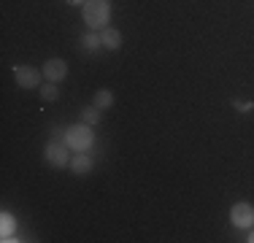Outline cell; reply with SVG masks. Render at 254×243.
I'll use <instances>...</instances> for the list:
<instances>
[{"mask_svg": "<svg viewBox=\"0 0 254 243\" xmlns=\"http://www.w3.org/2000/svg\"><path fill=\"white\" fill-rule=\"evenodd\" d=\"M108 19H111V3L108 0H87L84 3V24L89 30H100L108 27Z\"/></svg>", "mask_w": 254, "mask_h": 243, "instance_id": "cell-1", "label": "cell"}, {"mask_svg": "<svg viewBox=\"0 0 254 243\" xmlns=\"http://www.w3.org/2000/svg\"><path fill=\"white\" fill-rule=\"evenodd\" d=\"M65 143H68V149H73V151H89L92 149V143H95V132H92V127L89 124H73V127H68L65 130Z\"/></svg>", "mask_w": 254, "mask_h": 243, "instance_id": "cell-2", "label": "cell"}, {"mask_svg": "<svg viewBox=\"0 0 254 243\" xmlns=\"http://www.w3.org/2000/svg\"><path fill=\"white\" fill-rule=\"evenodd\" d=\"M230 222L241 230L254 227V205L252 203H235L233 208H230Z\"/></svg>", "mask_w": 254, "mask_h": 243, "instance_id": "cell-3", "label": "cell"}, {"mask_svg": "<svg viewBox=\"0 0 254 243\" xmlns=\"http://www.w3.org/2000/svg\"><path fill=\"white\" fill-rule=\"evenodd\" d=\"M65 149H68V143H65V141H57V138H52V141L49 143H46V151H44V154H46V162H49V165H54V168H65V165H68V151H65Z\"/></svg>", "mask_w": 254, "mask_h": 243, "instance_id": "cell-4", "label": "cell"}, {"mask_svg": "<svg viewBox=\"0 0 254 243\" xmlns=\"http://www.w3.org/2000/svg\"><path fill=\"white\" fill-rule=\"evenodd\" d=\"M41 76H44V73H38L35 68H30V65H14V78L22 89L41 87Z\"/></svg>", "mask_w": 254, "mask_h": 243, "instance_id": "cell-5", "label": "cell"}, {"mask_svg": "<svg viewBox=\"0 0 254 243\" xmlns=\"http://www.w3.org/2000/svg\"><path fill=\"white\" fill-rule=\"evenodd\" d=\"M44 78H49V81H63L65 76H68V65H65V60H60V57H52V60H46L44 62Z\"/></svg>", "mask_w": 254, "mask_h": 243, "instance_id": "cell-6", "label": "cell"}, {"mask_svg": "<svg viewBox=\"0 0 254 243\" xmlns=\"http://www.w3.org/2000/svg\"><path fill=\"white\" fill-rule=\"evenodd\" d=\"M100 38H103V49H108V52H117V49L122 46V33H119L117 27H103Z\"/></svg>", "mask_w": 254, "mask_h": 243, "instance_id": "cell-7", "label": "cell"}, {"mask_svg": "<svg viewBox=\"0 0 254 243\" xmlns=\"http://www.w3.org/2000/svg\"><path fill=\"white\" fill-rule=\"evenodd\" d=\"M70 170H73L76 176H87V173H92V157H89L87 151H81L78 157H73V160H70Z\"/></svg>", "mask_w": 254, "mask_h": 243, "instance_id": "cell-8", "label": "cell"}, {"mask_svg": "<svg viewBox=\"0 0 254 243\" xmlns=\"http://www.w3.org/2000/svg\"><path fill=\"white\" fill-rule=\"evenodd\" d=\"M81 46L87 49V52H98V49L103 46V38H100L98 30H89V33L81 38Z\"/></svg>", "mask_w": 254, "mask_h": 243, "instance_id": "cell-9", "label": "cell"}, {"mask_svg": "<svg viewBox=\"0 0 254 243\" xmlns=\"http://www.w3.org/2000/svg\"><path fill=\"white\" fill-rule=\"evenodd\" d=\"M95 106H98L100 111L111 108V106H114V92H111V89H100V92L95 95Z\"/></svg>", "mask_w": 254, "mask_h": 243, "instance_id": "cell-10", "label": "cell"}, {"mask_svg": "<svg viewBox=\"0 0 254 243\" xmlns=\"http://www.w3.org/2000/svg\"><path fill=\"white\" fill-rule=\"evenodd\" d=\"M98 119H100V108H98V106L84 108V111H81V122H84V124L92 127V124H98Z\"/></svg>", "mask_w": 254, "mask_h": 243, "instance_id": "cell-11", "label": "cell"}, {"mask_svg": "<svg viewBox=\"0 0 254 243\" xmlns=\"http://www.w3.org/2000/svg\"><path fill=\"white\" fill-rule=\"evenodd\" d=\"M38 92H41V97H44V100H57V95H60V89L54 87V81H49V84H41L38 87Z\"/></svg>", "mask_w": 254, "mask_h": 243, "instance_id": "cell-12", "label": "cell"}, {"mask_svg": "<svg viewBox=\"0 0 254 243\" xmlns=\"http://www.w3.org/2000/svg\"><path fill=\"white\" fill-rule=\"evenodd\" d=\"M0 235H3V241H14L11 235H14V216L11 214H3V230H0Z\"/></svg>", "mask_w": 254, "mask_h": 243, "instance_id": "cell-13", "label": "cell"}, {"mask_svg": "<svg viewBox=\"0 0 254 243\" xmlns=\"http://www.w3.org/2000/svg\"><path fill=\"white\" fill-rule=\"evenodd\" d=\"M235 106H238V111H252L254 103H235Z\"/></svg>", "mask_w": 254, "mask_h": 243, "instance_id": "cell-14", "label": "cell"}, {"mask_svg": "<svg viewBox=\"0 0 254 243\" xmlns=\"http://www.w3.org/2000/svg\"><path fill=\"white\" fill-rule=\"evenodd\" d=\"M68 3H70V5H84L87 0H68Z\"/></svg>", "mask_w": 254, "mask_h": 243, "instance_id": "cell-15", "label": "cell"}, {"mask_svg": "<svg viewBox=\"0 0 254 243\" xmlns=\"http://www.w3.org/2000/svg\"><path fill=\"white\" fill-rule=\"evenodd\" d=\"M246 241H249V243H254V230H252V233H249V238H246Z\"/></svg>", "mask_w": 254, "mask_h": 243, "instance_id": "cell-16", "label": "cell"}]
</instances>
